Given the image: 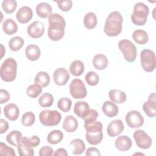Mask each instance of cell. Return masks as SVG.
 <instances>
[{
	"instance_id": "17",
	"label": "cell",
	"mask_w": 156,
	"mask_h": 156,
	"mask_svg": "<svg viewBox=\"0 0 156 156\" xmlns=\"http://www.w3.org/2000/svg\"><path fill=\"white\" fill-rule=\"evenodd\" d=\"M132 145L131 139L126 135H121L117 138L115 142L116 148L119 151L125 152L129 150Z\"/></svg>"
},
{
	"instance_id": "35",
	"label": "cell",
	"mask_w": 156,
	"mask_h": 156,
	"mask_svg": "<svg viewBox=\"0 0 156 156\" xmlns=\"http://www.w3.org/2000/svg\"><path fill=\"white\" fill-rule=\"evenodd\" d=\"M54 102L53 96L49 93H43L38 99L39 105L41 107H49Z\"/></svg>"
},
{
	"instance_id": "42",
	"label": "cell",
	"mask_w": 156,
	"mask_h": 156,
	"mask_svg": "<svg viewBox=\"0 0 156 156\" xmlns=\"http://www.w3.org/2000/svg\"><path fill=\"white\" fill-rule=\"evenodd\" d=\"M17 149L20 156H33L34 155V151L32 147H29L21 142L17 146Z\"/></svg>"
},
{
	"instance_id": "1",
	"label": "cell",
	"mask_w": 156,
	"mask_h": 156,
	"mask_svg": "<svg viewBox=\"0 0 156 156\" xmlns=\"http://www.w3.org/2000/svg\"><path fill=\"white\" fill-rule=\"evenodd\" d=\"M48 36L52 41L60 40L65 34L66 22L64 18L58 13H52L48 17Z\"/></svg>"
},
{
	"instance_id": "24",
	"label": "cell",
	"mask_w": 156,
	"mask_h": 156,
	"mask_svg": "<svg viewBox=\"0 0 156 156\" xmlns=\"http://www.w3.org/2000/svg\"><path fill=\"white\" fill-rule=\"evenodd\" d=\"M108 59L102 54H98L93 58V65L98 70H104L108 66Z\"/></svg>"
},
{
	"instance_id": "19",
	"label": "cell",
	"mask_w": 156,
	"mask_h": 156,
	"mask_svg": "<svg viewBox=\"0 0 156 156\" xmlns=\"http://www.w3.org/2000/svg\"><path fill=\"white\" fill-rule=\"evenodd\" d=\"M63 129L68 133L75 132L78 127V121L73 115H67L62 123Z\"/></svg>"
},
{
	"instance_id": "16",
	"label": "cell",
	"mask_w": 156,
	"mask_h": 156,
	"mask_svg": "<svg viewBox=\"0 0 156 156\" xmlns=\"http://www.w3.org/2000/svg\"><path fill=\"white\" fill-rule=\"evenodd\" d=\"M33 16V12L30 7L23 6L20 8L16 14L17 20L21 24H26L31 20Z\"/></svg>"
},
{
	"instance_id": "31",
	"label": "cell",
	"mask_w": 156,
	"mask_h": 156,
	"mask_svg": "<svg viewBox=\"0 0 156 156\" xmlns=\"http://www.w3.org/2000/svg\"><path fill=\"white\" fill-rule=\"evenodd\" d=\"M22 133L18 130H12L6 136V141L13 146H18L21 141Z\"/></svg>"
},
{
	"instance_id": "8",
	"label": "cell",
	"mask_w": 156,
	"mask_h": 156,
	"mask_svg": "<svg viewBox=\"0 0 156 156\" xmlns=\"http://www.w3.org/2000/svg\"><path fill=\"white\" fill-rule=\"evenodd\" d=\"M141 65L143 69L147 72H152L156 67V58L154 52L151 49H143L140 54Z\"/></svg>"
},
{
	"instance_id": "25",
	"label": "cell",
	"mask_w": 156,
	"mask_h": 156,
	"mask_svg": "<svg viewBox=\"0 0 156 156\" xmlns=\"http://www.w3.org/2000/svg\"><path fill=\"white\" fill-rule=\"evenodd\" d=\"M108 96L112 102L117 104H122L126 101V93L121 90L112 89L108 93Z\"/></svg>"
},
{
	"instance_id": "32",
	"label": "cell",
	"mask_w": 156,
	"mask_h": 156,
	"mask_svg": "<svg viewBox=\"0 0 156 156\" xmlns=\"http://www.w3.org/2000/svg\"><path fill=\"white\" fill-rule=\"evenodd\" d=\"M63 138V133L61 130H54L50 132L47 136V141L51 144L60 143Z\"/></svg>"
},
{
	"instance_id": "22",
	"label": "cell",
	"mask_w": 156,
	"mask_h": 156,
	"mask_svg": "<svg viewBox=\"0 0 156 156\" xmlns=\"http://www.w3.org/2000/svg\"><path fill=\"white\" fill-rule=\"evenodd\" d=\"M52 9L51 5L46 2H42L37 4L36 7V12L37 15L42 18L49 17L52 13Z\"/></svg>"
},
{
	"instance_id": "47",
	"label": "cell",
	"mask_w": 156,
	"mask_h": 156,
	"mask_svg": "<svg viewBox=\"0 0 156 156\" xmlns=\"http://www.w3.org/2000/svg\"><path fill=\"white\" fill-rule=\"evenodd\" d=\"M0 96H1V104H3L4 103L7 102L10 98V95L9 93L4 89H1L0 90Z\"/></svg>"
},
{
	"instance_id": "14",
	"label": "cell",
	"mask_w": 156,
	"mask_h": 156,
	"mask_svg": "<svg viewBox=\"0 0 156 156\" xmlns=\"http://www.w3.org/2000/svg\"><path fill=\"white\" fill-rule=\"evenodd\" d=\"M143 109L149 117L154 118L156 116V99L154 92L149 94L147 101L143 105Z\"/></svg>"
},
{
	"instance_id": "37",
	"label": "cell",
	"mask_w": 156,
	"mask_h": 156,
	"mask_svg": "<svg viewBox=\"0 0 156 156\" xmlns=\"http://www.w3.org/2000/svg\"><path fill=\"white\" fill-rule=\"evenodd\" d=\"M72 105L71 100L68 98H62L57 102L58 108L62 112L66 113L71 109Z\"/></svg>"
},
{
	"instance_id": "4",
	"label": "cell",
	"mask_w": 156,
	"mask_h": 156,
	"mask_svg": "<svg viewBox=\"0 0 156 156\" xmlns=\"http://www.w3.org/2000/svg\"><path fill=\"white\" fill-rule=\"evenodd\" d=\"M17 63L13 58H7L1 66L0 76L2 80L9 82L13 81L16 77Z\"/></svg>"
},
{
	"instance_id": "34",
	"label": "cell",
	"mask_w": 156,
	"mask_h": 156,
	"mask_svg": "<svg viewBox=\"0 0 156 156\" xmlns=\"http://www.w3.org/2000/svg\"><path fill=\"white\" fill-rule=\"evenodd\" d=\"M24 43V41L22 37L15 36L9 40V47L12 51H18L23 46Z\"/></svg>"
},
{
	"instance_id": "21",
	"label": "cell",
	"mask_w": 156,
	"mask_h": 156,
	"mask_svg": "<svg viewBox=\"0 0 156 156\" xmlns=\"http://www.w3.org/2000/svg\"><path fill=\"white\" fill-rule=\"evenodd\" d=\"M89 110L90 106L85 101H78L74 104V112L80 118L83 119L88 113Z\"/></svg>"
},
{
	"instance_id": "48",
	"label": "cell",
	"mask_w": 156,
	"mask_h": 156,
	"mask_svg": "<svg viewBox=\"0 0 156 156\" xmlns=\"http://www.w3.org/2000/svg\"><path fill=\"white\" fill-rule=\"evenodd\" d=\"M87 156H99L101 155V153L99 151V149L96 147H89L87 149L86 151V153H85Z\"/></svg>"
},
{
	"instance_id": "46",
	"label": "cell",
	"mask_w": 156,
	"mask_h": 156,
	"mask_svg": "<svg viewBox=\"0 0 156 156\" xmlns=\"http://www.w3.org/2000/svg\"><path fill=\"white\" fill-rule=\"evenodd\" d=\"M38 154L40 156H51L53 155V149L50 146H44L40 149Z\"/></svg>"
},
{
	"instance_id": "30",
	"label": "cell",
	"mask_w": 156,
	"mask_h": 156,
	"mask_svg": "<svg viewBox=\"0 0 156 156\" xmlns=\"http://www.w3.org/2000/svg\"><path fill=\"white\" fill-rule=\"evenodd\" d=\"M98 20L96 15L93 12H88L85 14L83 18L84 26L88 29H93L97 25Z\"/></svg>"
},
{
	"instance_id": "13",
	"label": "cell",
	"mask_w": 156,
	"mask_h": 156,
	"mask_svg": "<svg viewBox=\"0 0 156 156\" xmlns=\"http://www.w3.org/2000/svg\"><path fill=\"white\" fill-rule=\"evenodd\" d=\"M69 73L64 68H58L56 69L53 74L54 82L58 86L66 85L69 79Z\"/></svg>"
},
{
	"instance_id": "12",
	"label": "cell",
	"mask_w": 156,
	"mask_h": 156,
	"mask_svg": "<svg viewBox=\"0 0 156 156\" xmlns=\"http://www.w3.org/2000/svg\"><path fill=\"white\" fill-rule=\"evenodd\" d=\"M27 32L29 36L30 37L33 38H38L44 34V24L41 21H35L28 26Z\"/></svg>"
},
{
	"instance_id": "20",
	"label": "cell",
	"mask_w": 156,
	"mask_h": 156,
	"mask_svg": "<svg viewBox=\"0 0 156 156\" xmlns=\"http://www.w3.org/2000/svg\"><path fill=\"white\" fill-rule=\"evenodd\" d=\"M102 110L104 113L109 118L116 116L118 114V107L112 101H107L104 102L102 106Z\"/></svg>"
},
{
	"instance_id": "36",
	"label": "cell",
	"mask_w": 156,
	"mask_h": 156,
	"mask_svg": "<svg viewBox=\"0 0 156 156\" xmlns=\"http://www.w3.org/2000/svg\"><path fill=\"white\" fill-rule=\"evenodd\" d=\"M42 92V87L39 85L35 83L29 86L26 90V93L31 98H37Z\"/></svg>"
},
{
	"instance_id": "51",
	"label": "cell",
	"mask_w": 156,
	"mask_h": 156,
	"mask_svg": "<svg viewBox=\"0 0 156 156\" xmlns=\"http://www.w3.org/2000/svg\"><path fill=\"white\" fill-rule=\"evenodd\" d=\"M1 58H2V57H3V55H4V53H5V49H4V46L1 44Z\"/></svg>"
},
{
	"instance_id": "45",
	"label": "cell",
	"mask_w": 156,
	"mask_h": 156,
	"mask_svg": "<svg viewBox=\"0 0 156 156\" xmlns=\"http://www.w3.org/2000/svg\"><path fill=\"white\" fill-rule=\"evenodd\" d=\"M99 113L94 109H90L87 115L83 119L84 120V123H88L96 120L98 117Z\"/></svg>"
},
{
	"instance_id": "49",
	"label": "cell",
	"mask_w": 156,
	"mask_h": 156,
	"mask_svg": "<svg viewBox=\"0 0 156 156\" xmlns=\"http://www.w3.org/2000/svg\"><path fill=\"white\" fill-rule=\"evenodd\" d=\"M0 125H1L0 133H1V134H3L5 132H6L7 130H8V129H9V123L6 120L1 118L0 119Z\"/></svg>"
},
{
	"instance_id": "3",
	"label": "cell",
	"mask_w": 156,
	"mask_h": 156,
	"mask_svg": "<svg viewBox=\"0 0 156 156\" xmlns=\"http://www.w3.org/2000/svg\"><path fill=\"white\" fill-rule=\"evenodd\" d=\"M102 124L100 121H92L84 123V127L87 131L85 138L87 142L91 145L99 144L103 138Z\"/></svg>"
},
{
	"instance_id": "15",
	"label": "cell",
	"mask_w": 156,
	"mask_h": 156,
	"mask_svg": "<svg viewBox=\"0 0 156 156\" xmlns=\"http://www.w3.org/2000/svg\"><path fill=\"white\" fill-rule=\"evenodd\" d=\"M124 129V126L123 122L121 119H115L108 124L107 132L110 136L114 137L121 133Z\"/></svg>"
},
{
	"instance_id": "50",
	"label": "cell",
	"mask_w": 156,
	"mask_h": 156,
	"mask_svg": "<svg viewBox=\"0 0 156 156\" xmlns=\"http://www.w3.org/2000/svg\"><path fill=\"white\" fill-rule=\"evenodd\" d=\"M54 156H67L68 155V152L66 151V150L64 148H58L57 149L54 154Z\"/></svg>"
},
{
	"instance_id": "41",
	"label": "cell",
	"mask_w": 156,
	"mask_h": 156,
	"mask_svg": "<svg viewBox=\"0 0 156 156\" xmlns=\"http://www.w3.org/2000/svg\"><path fill=\"white\" fill-rule=\"evenodd\" d=\"M35 121V116L32 112L24 113L21 118V123L24 126H30L34 124Z\"/></svg>"
},
{
	"instance_id": "6",
	"label": "cell",
	"mask_w": 156,
	"mask_h": 156,
	"mask_svg": "<svg viewBox=\"0 0 156 156\" xmlns=\"http://www.w3.org/2000/svg\"><path fill=\"white\" fill-rule=\"evenodd\" d=\"M118 48L127 62H133L135 60L137 55L136 48L131 41L127 39L120 40L118 42Z\"/></svg>"
},
{
	"instance_id": "43",
	"label": "cell",
	"mask_w": 156,
	"mask_h": 156,
	"mask_svg": "<svg viewBox=\"0 0 156 156\" xmlns=\"http://www.w3.org/2000/svg\"><path fill=\"white\" fill-rule=\"evenodd\" d=\"M0 155H8V156H15L16 154L13 149L9 147L5 143L1 142L0 143Z\"/></svg>"
},
{
	"instance_id": "18",
	"label": "cell",
	"mask_w": 156,
	"mask_h": 156,
	"mask_svg": "<svg viewBox=\"0 0 156 156\" xmlns=\"http://www.w3.org/2000/svg\"><path fill=\"white\" fill-rule=\"evenodd\" d=\"M5 116L10 121H16L19 116L20 110L18 106L13 103L7 104L4 108Z\"/></svg>"
},
{
	"instance_id": "39",
	"label": "cell",
	"mask_w": 156,
	"mask_h": 156,
	"mask_svg": "<svg viewBox=\"0 0 156 156\" xmlns=\"http://www.w3.org/2000/svg\"><path fill=\"white\" fill-rule=\"evenodd\" d=\"M17 7L15 0H4L2 2V8L6 13H12Z\"/></svg>"
},
{
	"instance_id": "38",
	"label": "cell",
	"mask_w": 156,
	"mask_h": 156,
	"mask_svg": "<svg viewBox=\"0 0 156 156\" xmlns=\"http://www.w3.org/2000/svg\"><path fill=\"white\" fill-rule=\"evenodd\" d=\"M21 142L29 147H35L38 146L40 143V139L37 135H34L30 138L24 136L21 138Z\"/></svg>"
},
{
	"instance_id": "10",
	"label": "cell",
	"mask_w": 156,
	"mask_h": 156,
	"mask_svg": "<svg viewBox=\"0 0 156 156\" xmlns=\"http://www.w3.org/2000/svg\"><path fill=\"white\" fill-rule=\"evenodd\" d=\"M133 138L137 146L143 149H149L152 143L149 135L143 130H136L133 133Z\"/></svg>"
},
{
	"instance_id": "11",
	"label": "cell",
	"mask_w": 156,
	"mask_h": 156,
	"mask_svg": "<svg viewBox=\"0 0 156 156\" xmlns=\"http://www.w3.org/2000/svg\"><path fill=\"white\" fill-rule=\"evenodd\" d=\"M125 120L129 127L133 129H136L141 127L144 122L142 115L136 110L129 112L125 118Z\"/></svg>"
},
{
	"instance_id": "33",
	"label": "cell",
	"mask_w": 156,
	"mask_h": 156,
	"mask_svg": "<svg viewBox=\"0 0 156 156\" xmlns=\"http://www.w3.org/2000/svg\"><path fill=\"white\" fill-rule=\"evenodd\" d=\"M69 145L74 147V150L72 152L74 155H80L85 151V144L83 140L81 139L76 138L72 140L70 142Z\"/></svg>"
},
{
	"instance_id": "7",
	"label": "cell",
	"mask_w": 156,
	"mask_h": 156,
	"mask_svg": "<svg viewBox=\"0 0 156 156\" xmlns=\"http://www.w3.org/2000/svg\"><path fill=\"white\" fill-rule=\"evenodd\" d=\"M40 122L45 126H54L58 124L62 119V115L57 110H44L39 115Z\"/></svg>"
},
{
	"instance_id": "44",
	"label": "cell",
	"mask_w": 156,
	"mask_h": 156,
	"mask_svg": "<svg viewBox=\"0 0 156 156\" xmlns=\"http://www.w3.org/2000/svg\"><path fill=\"white\" fill-rule=\"evenodd\" d=\"M55 2L57 4L58 8L63 12L69 11L73 6V2L71 0L57 1Z\"/></svg>"
},
{
	"instance_id": "5",
	"label": "cell",
	"mask_w": 156,
	"mask_h": 156,
	"mask_svg": "<svg viewBox=\"0 0 156 156\" xmlns=\"http://www.w3.org/2000/svg\"><path fill=\"white\" fill-rule=\"evenodd\" d=\"M149 13V9L147 5L143 2H137L134 5L131 21L135 25L143 26L147 21Z\"/></svg>"
},
{
	"instance_id": "40",
	"label": "cell",
	"mask_w": 156,
	"mask_h": 156,
	"mask_svg": "<svg viewBox=\"0 0 156 156\" xmlns=\"http://www.w3.org/2000/svg\"><path fill=\"white\" fill-rule=\"evenodd\" d=\"M86 82L90 86H95L99 82V76L94 71L88 72L85 77Z\"/></svg>"
},
{
	"instance_id": "23",
	"label": "cell",
	"mask_w": 156,
	"mask_h": 156,
	"mask_svg": "<svg viewBox=\"0 0 156 156\" xmlns=\"http://www.w3.org/2000/svg\"><path fill=\"white\" fill-rule=\"evenodd\" d=\"M25 54L29 60L36 61L40 57L41 51L37 45L29 44L25 49Z\"/></svg>"
},
{
	"instance_id": "29",
	"label": "cell",
	"mask_w": 156,
	"mask_h": 156,
	"mask_svg": "<svg viewBox=\"0 0 156 156\" xmlns=\"http://www.w3.org/2000/svg\"><path fill=\"white\" fill-rule=\"evenodd\" d=\"M35 83L42 88L47 87L50 83V76L49 74L45 71L38 72L35 77Z\"/></svg>"
},
{
	"instance_id": "28",
	"label": "cell",
	"mask_w": 156,
	"mask_h": 156,
	"mask_svg": "<svg viewBox=\"0 0 156 156\" xmlns=\"http://www.w3.org/2000/svg\"><path fill=\"white\" fill-rule=\"evenodd\" d=\"M85 70L83 62L79 60L73 61L69 66V71L74 76H80Z\"/></svg>"
},
{
	"instance_id": "27",
	"label": "cell",
	"mask_w": 156,
	"mask_h": 156,
	"mask_svg": "<svg viewBox=\"0 0 156 156\" xmlns=\"http://www.w3.org/2000/svg\"><path fill=\"white\" fill-rule=\"evenodd\" d=\"M132 38L138 44H144L149 40L147 33L142 29H136L132 34Z\"/></svg>"
},
{
	"instance_id": "9",
	"label": "cell",
	"mask_w": 156,
	"mask_h": 156,
	"mask_svg": "<svg viewBox=\"0 0 156 156\" xmlns=\"http://www.w3.org/2000/svg\"><path fill=\"white\" fill-rule=\"evenodd\" d=\"M69 92L74 99H83L87 94L85 85L79 79H74L71 81L69 85Z\"/></svg>"
},
{
	"instance_id": "2",
	"label": "cell",
	"mask_w": 156,
	"mask_h": 156,
	"mask_svg": "<svg viewBox=\"0 0 156 156\" xmlns=\"http://www.w3.org/2000/svg\"><path fill=\"white\" fill-rule=\"evenodd\" d=\"M123 18L118 11L111 12L107 16L104 27L105 34L109 37L118 36L122 29Z\"/></svg>"
},
{
	"instance_id": "26",
	"label": "cell",
	"mask_w": 156,
	"mask_h": 156,
	"mask_svg": "<svg viewBox=\"0 0 156 156\" xmlns=\"http://www.w3.org/2000/svg\"><path fill=\"white\" fill-rule=\"evenodd\" d=\"M2 29L5 34L11 35L17 32L18 26L13 19L7 18L2 23Z\"/></svg>"
}]
</instances>
